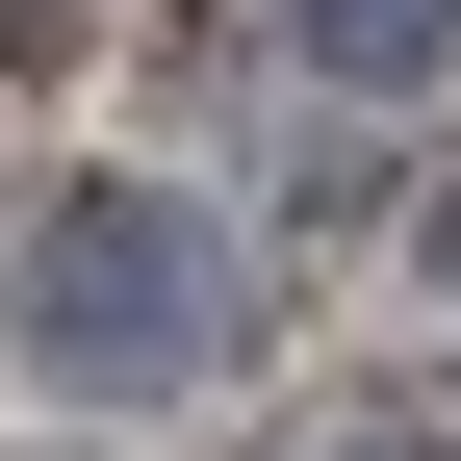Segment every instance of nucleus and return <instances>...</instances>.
<instances>
[{
	"label": "nucleus",
	"mask_w": 461,
	"mask_h": 461,
	"mask_svg": "<svg viewBox=\"0 0 461 461\" xmlns=\"http://www.w3.org/2000/svg\"><path fill=\"white\" fill-rule=\"evenodd\" d=\"M333 461H461V436H333Z\"/></svg>",
	"instance_id": "7ed1b4c3"
},
{
	"label": "nucleus",
	"mask_w": 461,
	"mask_h": 461,
	"mask_svg": "<svg viewBox=\"0 0 461 461\" xmlns=\"http://www.w3.org/2000/svg\"><path fill=\"white\" fill-rule=\"evenodd\" d=\"M308 77H461V0H308Z\"/></svg>",
	"instance_id": "f03ea898"
},
{
	"label": "nucleus",
	"mask_w": 461,
	"mask_h": 461,
	"mask_svg": "<svg viewBox=\"0 0 461 461\" xmlns=\"http://www.w3.org/2000/svg\"><path fill=\"white\" fill-rule=\"evenodd\" d=\"M0 359H26L51 411H180L230 359V230L180 180H51L26 257H0Z\"/></svg>",
	"instance_id": "f257e3e1"
}]
</instances>
